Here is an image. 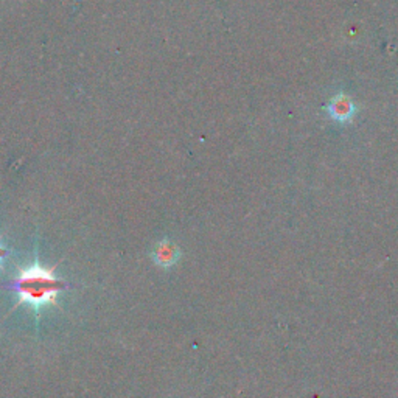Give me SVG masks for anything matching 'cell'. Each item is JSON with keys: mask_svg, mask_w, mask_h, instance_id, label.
I'll use <instances>...</instances> for the list:
<instances>
[{"mask_svg": "<svg viewBox=\"0 0 398 398\" xmlns=\"http://www.w3.org/2000/svg\"><path fill=\"white\" fill-rule=\"evenodd\" d=\"M13 287L19 296L21 304L39 308L55 304L58 294L65 288V283L53 276L52 269H45L39 263H34L19 272Z\"/></svg>", "mask_w": 398, "mask_h": 398, "instance_id": "6da1fadb", "label": "cell"}, {"mask_svg": "<svg viewBox=\"0 0 398 398\" xmlns=\"http://www.w3.org/2000/svg\"><path fill=\"white\" fill-rule=\"evenodd\" d=\"M325 109L335 122L346 123V122L352 120V117L355 115V112H356V106L352 100L347 97V95L338 93L336 97L330 100V103L325 106Z\"/></svg>", "mask_w": 398, "mask_h": 398, "instance_id": "7a4b0ae2", "label": "cell"}, {"mask_svg": "<svg viewBox=\"0 0 398 398\" xmlns=\"http://www.w3.org/2000/svg\"><path fill=\"white\" fill-rule=\"evenodd\" d=\"M179 257H181V251L177 249V246H175L173 243H170V241L159 243L153 254L154 261H156V265H159L160 268H171V266L177 263Z\"/></svg>", "mask_w": 398, "mask_h": 398, "instance_id": "3957f363", "label": "cell"}, {"mask_svg": "<svg viewBox=\"0 0 398 398\" xmlns=\"http://www.w3.org/2000/svg\"><path fill=\"white\" fill-rule=\"evenodd\" d=\"M5 255H7V249H5V247H2V246H0V263H2V260H3V257H5Z\"/></svg>", "mask_w": 398, "mask_h": 398, "instance_id": "277c9868", "label": "cell"}]
</instances>
